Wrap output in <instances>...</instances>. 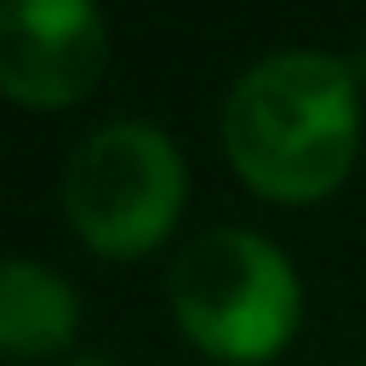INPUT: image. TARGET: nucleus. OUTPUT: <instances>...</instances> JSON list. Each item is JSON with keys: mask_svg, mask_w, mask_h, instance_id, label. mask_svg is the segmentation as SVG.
Here are the masks:
<instances>
[{"mask_svg": "<svg viewBox=\"0 0 366 366\" xmlns=\"http://www.w3.org/2000/svg\"><path fill=\"white\" fill-rule=\"evenodd\" d=\"M109 69V17L92 0H11L0 11V92L17 109H74Z\"/></svg>", "mask_w": 366, "mask_h": 366, "instance_id": "obj_4", "label": "nucleus"}, {"mask_svg": "<svg viewBox=\"0 0 366 366\" xmlns=\"http://www.w3.org/2000/svg\"><path fill=\"white\" fill-rule=\"evenodd\" d=\"M223 154L234 177L274 200H326L360 154V74L355 57L320 46L263 51L234 74L217 114Z\"/></svg>", "mask_w": 366, "mask_h": 366, "instance_id": "obj_1", "label": "nucleus"}, {"mask_svg": "<svg viewBox=\"0 0 366 366\" xmlns=\"http://www.w3.org/2000/svg\"><path fill=\"white\" fill-rule=\"evenodd\" d=\"M189 206V160L177 137L143 114L92 126L63 160V217L103 257L154 252Z\"/></svg>", "mask_w": 366, "mask_h": 366, "instance_id": "obj_3", "label": "nucleus"}, {"mask_svg": "<svg viewBox=\"0 0 366 366\" xmlns=\"http://www.w3.org/2000/svg\"><path fill=\"white\" fill-rule=\"evenodd\" d=\"M349 366H366V360H349Z\"/></svg>", "mask_w": 366, "mask_h": 366, "instance_id": "obj_8", "label": "nucleus"}, {"mask_svg": "<svg viewBox=\"0 0 366 366\" xmlns=\"http://www.w3.org/2000/svg\"><path fill=\"white\" fill-rule=\"evenodd\" d=\"M355 74H360V86H366V40L355 46Z\"/></svg>", "mask_w": 366, "mask_h": 366, "instance_id": "obj_7", "label": "nucleus"}, {"mask_svg": "<svg viewBox=\"0 0 366 366\" xmlns=\"http://www.w3.org/2000/svg\"><path fill=\"white\" fill-rule=\"evenodd\" d=\"M166 303L200 355L223 366H257L297 337L303 280L286 246L269 234L246 223H212L177 246L166 269Z\"/></svg>", "mask_w": 366, "mask_h": 366, "instance_id": "obj_2", "label": "nucleus"}, {"mask_svg": "<svg viewBox=\"0 0 366 366\" xmlns=\"http://www.w3.org/2000/svg\"><path fill=\"white\" fill-rule=\"evenodd\" d=\"M63 366H120L114 355H103V349H92V355H69Z\"/></svg>", "mask_w": 366, "mask_h": 366, "instance_id": "obj_6", "label": "nucleus"}, {"mask_svg": "<svg viewBox=\"0 0 366 366\" xmlns=\"http://www.w3.org/2000/svg\"><path fill=\"white\" fill-rule=\"evenodd\" d=\"M80 332V292L40 257L0 263V349L11 360H46Z\"/></svg>", "mask_w": 366, "mask_h": 366, "instance_id": "obj_5", "label": "nucleus"}]
</instances>
